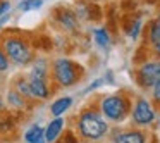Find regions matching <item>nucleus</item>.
Masks as SVG:
<instances>
[{"mask_svg":"<svg viewBox=\"0 0 160 143\" xmlns=\"http://www.w3.org/2000/svg\"><path fill=\"white\" fill-rule=\"evenodd\" d=\"M107 121L93 110H86L79 117V133L88 140H100L107 133Z\"/></svg>","mask_w":160,"mask_h":143,"instance_id":"nucleus-1","label":"nucleus"},{"mask_svg":"<svg viewBox=\"0 0 160 143\" xmlns=\"http://www.w3.org/2000/svg\"><path fill=\"white\" fill-rule=\"evenodd\" d=\"M53 76L62 86H72L79 78V67L67 59H59L53 66Z\"/></svg>","mask_w":160,"mask_h":143,"instance_id":"nucleus-2","label":"nucleus"},{"mask_svg":"<svg viewBox=\"0 0 160 143\" xmlns=\"http://www.w3.org/2000/svg\"><path fill=\"white\" fill-rule=\"evenodd\" d=\"M129 110V102L124 97H107L102 102V112L112 121H122Z\"/></svg>","mask_w":160,"mask_h":143,"instance_id":"nucleus-3","label":"nucleus"},{"mask_svg":"<svg viewBox=\"0 0 160 143\" xmlns=\"http://www.w3.org/2000/svg\"><path fill=\"white\" fill-rule=\"evenodd\" d=\"M5 54L18 64H28L31 60V50L21 38H7L4 43Z\"/></svg>","mask_w":160,"mask_h":143,"instance_id":"nucleus-4","label":"nucleus"},{"mask_svg":"<svg viewBox=\"0 0 160 143\" xmlns=\"http://www.w3.org/2000/svg\"><path fill=\"white\" fill-rule=\"evenodd\" d=\"M138 79L143 86H153L157 81H160V62H150L141 66Z\"/></svg>","mask_w":160,"mask_h":143,"instance_id":"nucleus-5","label":"nucleus"},{"mask_svg":"<svg viewBox=\"0 0 160 143\" xmlns=\"http://www.w3.org/2000/svg\"><path fill=\"white\" fill-rule=\"evenodd\" d=\"M132 117H134V121L138 122V124H150V122L155 119V112H153L152 105H150L148 100H145V98H139L138 102H136V107H134V112H132Z\"/></svg>","mask_w":160,"mask_h":143,"instance_id":"nucleus-6","label":"nucleus"},{"mask_svg":"<svg viewBox=\"0 0 160 143\" xmlns=\"http://www.w3.org/2000/svg\"><path fill=\"white\" fill-rule=\"evenodd\" d=\"M29 83V90H31L33 98H47L48 97V86H47V79L45 78H40V76H29L28 79Z\"/></svg>","mask_w":160,"mask_h":143,"instance_id":"nucleus-7","label":"nucleus"},{"mask_svg":"<svg viewBox=\"0 0 160 143\" xmlns=\"http://www.w3.org/2000/svg\"><path fill=\"white\" fill-rule=\"evenodd\" d=\"M62 129H64V119L62 117H55L53 121H50L48 126H47V129H45V140L48 143H53L60 136Z\"/></svg>","mask_w":160,"mask_h":143,"instance_id":"nucleus-8","label":"nucleus"},{"mask_svg":"<svg viewBox=\"0 0 160 143\" xmlns=\"http://www.w3.org/2000/svg\"><path fill=\"white\" fill-rule=\"evenodd\" d=\"M24 140H26V143H47V140H45V129H43L42 126H38V124L31 126V128L26 131Z\"/></svg>","mask_w":160,"mask_h":143,"instance_id":"nucleus-9","label":"nucleus"},{"mask_svg":"<svg viewBox=\"0 0 160 143\" xmlns=\"http://www.w3.org/2000/svg\"><path fill=\"white\" fill-rule=\"evenodd\" d=\"M114 143H145V138L139 131H128L115 136Z\"/></svg>","mask_w":160,"mask_h":143,"instance_id":"nucleus-10","label":"nucleus"},{"mask_svg":"<svg viewBox=\"0 0 160 143\" xmlns=\"http://www.w3.org/2000/svg\"><path fill=\"white\" fill-rule=\"evenodd\" d=\"M71 105H72V98L71 97H62V98H59V100L53 102L50 110H52V114L55 115V117H60V115H62Z\"/></svg>","mask_w":160,"mask_h":143,"instance_id":"nucleus-11","label":"nucleus"},{"mask_svg":"<svg viewBox=\"0 0 160 143\" xmlns=\"http://www.w3.org/2000/svg\"><path fill=\"white\" fill-rule=\"evenodd\" d=\"M57 19L60 21V24H64L69 29H72L74 26H76V18H74V14L71 11H67V9H59V11H57Z\"/></svg>","mask_w":160,"mask_h":143,"instance_id":"nucleus-12","label":"nucleus"},{"mask_svg":"<svg viewBox=\"0 0 160 143\" xmlns=\"http://www.w3.org/2000/svg\"><path fill=\"white\" fill-rule=\"evenodd\" d=\"M7 102H9V105L14 107V109H22L24 107V97H21L16 90H12V91L7 93Z\"/></svg>","mask_w":160,"mask_h":143,"instance_id":"nucleus-13","label":"nucleus"},{"mask_svg":"<svg viewBox=\"0 0 160 143\" xmlns=\"http://www.w3.org/2000/svg\"><path fill=\"white\" fill-rule=\"evenodd\" d=\"M95 42L100 47H108L110 45V36H108L107 29H95Z\"/></svg>","mask_w":160,"mask_h":143,"instance_id":"nucleus-14","label":"nucleus"},{"mask_svg":"<svg viewBox=\"0 0 160 143\" xmlns=\"http://www.w3.org/2000/svg\"><path fill=\"white\" fill-rule=\"evenodd\" d=\"M43 0H22L19 4V11L22 12H28V11H35V9L42 7Z\"/></svg>","mask_w":160,"mask_h":143,"instance_id":"nucleus-15","label":"nucleus"},{"mask_svg":"<svg viewBox=\"0 0 160 143\" xmlns=\"http://www.w3.org/2000/svg\"><path fill=\"white\" fill-rule=\"evenodd\" d=\"M16 88H18V93L21 95V97H28V98H33L31 95V90H29V83L28 79H19L18 83H16Z\"/></svg>","mask_w":160,"mask_h":143,"instance_id":"nucleus-16","label":"nucleus"},{"mask_svg":"<svg viewBox=\"0 0 160 143\" xmlns=\"http://www.w3.org/2000/svg\"><path fill=\"white\" fill-rule=\"evenodd\" d=\"M150 38L155 45H160V18L153 23L152 26V31H150Z\"/></svg>","mask_w":160,"mask_h":143,"instance_id":"nucleus-17","label":"nucleus"},{"mask_svg":"<svg viewBox=\"0 0 160 143\" xmlns=\"http://www.w3.org/2000/svg\"><path fill=\"white\" fill-rule=\"evenodd\" d=\"M131 28L128 29V35L131 36V38H136L138 36V33H139V28H141V23H139V19H136L134 23H131Z\"/></svg>","mask_w":160,"mask_h":143,"instance_id":"nucleus-18","label":"nucleus"},{"mask_svg":"<svg viewBox=\"0 0 160 143\" xmlns=\"http://www.w3.org/2000/svg\"><path fill=\"white\" fill-rule=\"evenodd\" d=\"M88 16H90L91 19H100L102 12H100V9H98L97 5H88Z\"/></svg>","mask_w":160,"mask_h":143,"instance_id":"nucleus-19","label":"nucleus"},{"mask_svg":"<svg viewBox=\"0 0 160 143\" xmlns=\"http://www.w3.org/2000/svg\"><path fill=\"white\" fill-rule=\"evenodd\" d=\"M9 67V60H7V55H5L2 50H0V71H5Z\"/></svg>","mask_w":160,"mask_h":143,"instance_id":"nucleus-20","label":"nucleus"},{"mask_svg":"<svg viewBox=\"0 0 160 143\" xmlns=\"http://www.w3.org/2000/svg\"><path fill=\"white\" fill-rule=\"evenodd\" d=\"M153 97H155V100H160V81L153 84Z\"/></svg>","mask_w":160,"mask_h":143,"instance_id":"nucleus-21","label":"nucleus"},{"mask_svg":"<svg viewBox=\"0 0 160 143\" xmlns=\"http://www.w3.org/2000/svg\"><path fill=\"white\" fill-rule=\"evenodd\" d=\"M7 9H9V2H2V4H0V16L4 14Z\"/></svg>","mask_w":160,"mask_h":143,"instance_id":"nucleus-22","label":"nucleus"},{"mask_svg":"<svg viewBox=\"0 0 160 143\" xmlns=\"http://www.w3.org/2000/svg\"><path fill=\"white\" fill-rule=\"evenodd\" d=\"M7 19H9V16H5V18H4V19H0V26L4 24V23H5V21H7Z\"/></svg>","mask_w":160,"mask_h":143,"instance_id":"nucleus-23","label":"nucleus"},{"mask_svg":"<svg viewBox=\"0 0 160 143\" xmlns=\"http://www.w3.org/2000/svg\"><path fill=\"white\" fill-rule=\"evenodd\" d=\"M157 54L160 55V45H157Z\"/></svg>","mask_w":160,"mask_h":143,"instance_id":"nucleus-24","label":"nucleus"},{"mask_svg":"<svg viewBox=\"0 0 160 143\" xmlns=\"http://www.w3.org/2000/svg\"><path fill=\"white\" fill-rule=\"evenodd\" d=\"M2 109H4V104H2V100H0V110H2Z\"/></svg>","mask_w":160,"mask_h":143,"instance_id":"nucleus-25","label":"nucleus"},{"mask_svg":"<svg viewBox=\"0 0 160 143\" xmlns=\"http://www.w3.org/2000/svg\"><path fill=\"white\" fill-rule=\"evenodd\" d=\"M0 124H2V117H0Z\"/></svg>","mask_w":160,"mask_h":143,"instance_id":"nucleus-26","label":"nucleus"}]
</instances>
